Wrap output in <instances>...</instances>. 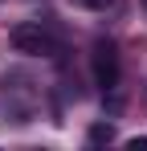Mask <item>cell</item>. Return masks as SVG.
I'll return each mask as SVG.
<instances>
[{
	"instance_id": "obj_1",
	"label": "cell",
	"mask_w": 147,
	"mask_h": 151,
	"mask_svg": "<svg viewBox=\"0 0 147 151\" xmlns=\"http://www.w3.org/2000/svg\"><path fill=\"white\" fill-rule=\"evenodd\" d=\"M90 74H94V86L98 90H115L119 86V49H115V41H94V49H90Z\"/></svg>"
},
{
	"instance_id": "obj_2",
	"label": "cell",
	"mask_w": 147,
	"mask_h": 151,
	"mask_svg": "<svg viewBox=\"0 0 147 151\" xmlns=\"http://www.w3.org/2000/svg\"><path fill=\"white\" fill-rule=\"evenodd\" d=\"M12 49L17 53H29V57H49V53H57V41H53V33L41 29L37 21H24V25L12 29Z\"/></svg>"
},
{
	"instance_id": "obj_3",
	"label": "cell",
	"mask_w": 147,
	"mask_h": 151,
	"mask_svg": "<svg viewBox=\"0 0 147 151\" xmlns=\"http://www.w3.org/2000/svg\"><path fill=\"white\" fill-rule=\"evenodd\" d=\"M110 139H115V127L110 123H94L90 127V143H110Z\"/></svg>"
},
{
	"instance_id": "obj_4",
	"label": "cell",
	"mask_w": 147,
	"mask_h": 151,
	"mask_svg": "<svg viewBox=\"0 0 147 151\" xmlns=\"http://www.w3.org/2000/svg\"><path fill=\"white\" fill-rule=\"evenodd\" d=\"M74 4H82V8H90V12H102V8H110L115 0H74Z\"/></svg>"
},
{
	"instance_id": "obj_5",
	"label": "cell",
	"mask_w": 147,
	"mask_h": 151,
	"mask_svg": "<svg viewBox=\"0 0 147 151\" xmlns=\"http://www.w3.org/2000/svg\"><path fill=\"white\" fill-rule=\"evenodd\" d=\"M131 151H147V139H131Z\"/></svg>"
},
{
	"instance_id": "obj_6",
	"label": "cell",
	"mask_w": 147,
	"mask_h": 151,
	"mask_svg": "<svg viewBox=\"0 0 147 151\" xmlns=\"http://www.w3.org/2000/svg\"><path fill=\"white\" fill-rule=\"evenodd\" d=\"M143 4H147V0H143Z\"/></svg>"
}]
</instances>
